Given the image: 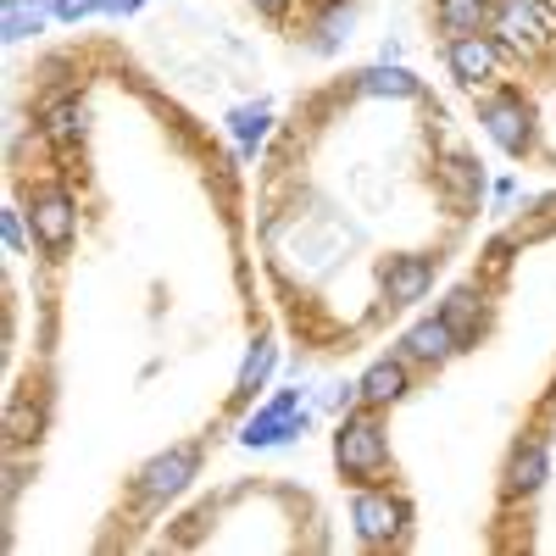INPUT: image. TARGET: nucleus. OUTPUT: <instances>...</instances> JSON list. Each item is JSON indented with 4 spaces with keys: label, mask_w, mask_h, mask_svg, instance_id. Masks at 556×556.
<instances>
[{
    "label": "nucleus",
    "mask_w": 556,
    "mask_h": 556,
    "mask_svg": "<svg viewBox=\"0 0 556 556\" xmlns=\"http://www.w3.org/2000/svg\"><path fill=\"white\" fill-rule=\"evenodd\" d=\"M273 367H278V345H273V340H256V345L245 351V367H240V384H235V395H240V401H251L256 390H267Z\"/></svg>",
    "instance_id": "6ab92c4d"
},
{
    "label": "nucleus",
    "mask_w": 556,
    "mask_h": 556,
    "mask_svg": "<svg viewBox=\"0 0 556 556\" xmlns=\"http://www.w3.org/2000/svg\"><path fill=\"white\" fill-rule=\"evenodd\" d=\"M23 212H28V228H34V245L45 256H62L73 245V235H78V201H73L67 184H34Z\"/></svg>",
    "instance_id": "423d86ee"
},
{
    "label": "nucleus",
    "mask_w": 556,
    "mask_h": 556,
    "mask_svg": "<svg viewBox=\"0 0 556 556\" xmlns=\"http://www.w3.org/2000/svg\"><path fill=\"white\" fill-rule=\"evenodd\" d=\"M462 351H468V345L456 340V329H451L440 312H434V317H417L412 329L401 334V356L417 362V367H445V362L462 356Z\"/></svg>",
    "instance_id": "9b49d317"
},
{
    "label": "nucleus",
    "mask_w": 556,
    "mask_h": 556,
    "mask_svg": "<svg viewBox=\"0 0 556 556\" xmlns=\"http://www.w3.org/2000/svg\"><path fill=\"white\" fill-rule=\"evenodd\" d=\"M106 0H51V17L56 23H84V17H101Z\"/></svg>",
    "instance_id": "4be33fe9"
},
{
    "label": "nucleus",
    "mask_w": 556,
    "mask_h": 556,
    "mask_svg": "<svg viewBox=\"0 0 556 556\" xmlns=\"http://www.w3.org/2000/svg\"><path fill=\"white\" fill-rule=\"evenodd\" d=\"M479 128L490 134V146H495L501 156H513V162L534 156V146H540L534 101L523 96L518 84H495V89H484V96H479Z\"/></svg>",
    "instance_id": "f257e3e1"
},
{
    "label": "nucleus",
    "mask_w": 556,
    "mask_h": 556,
    "mask_svg": "<svg viewBox=\"0 0 556 556\" xmlns=\"http://www.w3.org/2000/svg\"><path fill=\"white\" fill-rule=\"evenodd\" d=\"M23 217H28V212H17V206H7V217H0V235H7V251H12V256L28 251V228H23Z\"/></svg>",
    "instance_id": "5701e85b"
},
{
    "label": "nucleus",
    "mask_w": 556,
    "mask_h": 556,
    "mask_svg": "<svg viewBox=\"0 0 556 556\" xmlns=\"http://www.w3.org/2000/svg\"><path fill=\"white\" fill-rule=\"evenodd\" d=\"M45 17H51V0H7V12H0V34L12 45L45 34Z\"/></svg>",
    "instance_id": "a211bd4d"
},
{
    "label": "nucleus",
    "mask_w": 556,
    "mask_h": 556,
    "mask_svg": "<svg viewBox=\"0 0 556 556\" xmlns=\"http://www.w3.org/2000/svg\"><path fill=\"white\" fill-rule=\"evenodd\" d=\"M440 317L456 329V340H462V345H479L484 323H490V295H484L479 285H456V290L440 301Z\"/></svg>",
    "instance_id": "2eb2a0df"
},
{
    "label": "nucleus",
    "mask_w": 556,
    "mask_h": 556,
    "mask_svg": "<svg viewBox=\"0 0 556 556\" xmlns=\"http://www.w3.org/2000/svg\"><path fill=\"white\" fill-rule=\"evenodd\" d=\"M351 28H356V0H317V12H312V23H306V51H312V56L345 51Z\"/></svg>",
    "instance_id": "ddd939ff"
},
{
    "label": "nucleus",
    "mask_w": 556,
    "mask_h": 556,
    "mask_svg": "<svg viewBox=\"0 0 556 556\" xmlns=\"http://www.w3.org/2000/svg\"><path fill=\"white\" fill-rule=\"evenodd\" d=\"M84 123H89V112H84V101H78V96H56L51 106L39 112V134L51 139L56 151L78 146V139H84Z\"/></svg>",
    "instance_id": "dca6fc26"
},
{
    "label": "nucleus",
    "mask_w": 556,
    "mask_h": 556,
    "mask_svg": "<svg viewBox=\"0 0 556 556\" xmlns=\"http://www.w3.org/2000/svg\"><path fill=\"white\" fill-rule=\"evenodd\" d=\"M434 273H440V256H390L379 273L384 306H417L434 290Z\"/></svg>",
    "instance_id": "9d476101"
},
{
    "label": "nucleus",
    "mask_w": 556,
    "mask_h": 556,
    "mask_svg": "<svg viewBox=\"0 0 556 556\" xmlns=\"http://www.w3.org/2000/svg\"><path fill=\"white\" fill-rule=\"evenodd\" d=\"M445 67L462 89H495L506 73V45L484 28V34H451L445 39Z\"/></svg>",
    "instance_id": "6e6552de"
},
{
    "label": "nucleus",
    "mask_w": 556,
    "mask_h": 556,
    "mask_svg": "<svg viewBox=\"0 0 556 556\" xmlns=\"http://www.w3.org/2000/svg\"><path fill=\"white\" fill-rule=\"evenodd\" d=\"M406 529H412L406 495H395V490H384V484H356V495H351V534H356L362 545H374V551L401 545Z\"/></svg>",
    "instance_id": "20e7f679"
},
{
    "label": "nucleus",
    "mask_w": 556,
    "mask_h": 556,
    "mask_svg": "<svg viewBox=\"0 0 556 556\" xmlns=\"http://www.w3.org/2000/svg\"><path fill=\"white\" fill-rule=\"evenodd\" d=\"M490 7L495 0H434V23L440 34H484L490 28Z\"/></svg>",
    "instance_id": "f3484780"
},
{
    "label": "nucleus",
    "mask_w": 556,
    "mask_h": 556,
    "mask_svg": "<svg viewBox=\"0 0 556 556\" xmlns=\"http://www.w3.org/2000/svg\"><path fill=\"white\" fill-rule=\"evenodd\" d=\"M440 178L451 184V190H462V195H456V206H462V212H473V206L484 201V173H479L468 156H451V162L440 167Z\"/></svg>",
    "instance_id": "aec40b11"
},
{
    "label": "nucleus",
    "mask_w": 556,
    "mask_h": 556,
    "mask_svg": "<svg viewBox=\"0 0 556 556\" xmlns=\"http://www.w3.org/2000/svg\"><path fill=\"white\" fill-rule=\"evenodd\" d=\"M245 7H256L262 17H273V23H278V17H285V12L295 7V0H245Z\"/></svg>",
    "instance_id": "b1692460"
},
{
    "label": "nucleus",
    "mask_w": 556,
    "mask_h": 556,
    "mask_svg": "<svg viewBox=\"0 0 556 556\" xmlns=\"http://www.w3.org/2000/svg\"><path fill=\"white\" fill-rule=\"evenodd\" d=\"M306 424H312V406H306V395H301V390H278L267 406H256V412L245 417L240 445H251V451L290 445V440H301V434H306Z\"/></svg>",
    "instance_id": "0eeeda50"
},
{
    "label": "nucleus",
    "mask_w": 556,
    "mask_h": 556,
    "mask_svg": "<svg viewBox=\"0 0 556 556\" xmlns=\"http://www.w3.org/2000/svg\"><path fill=\"white\" fill-rule=\"evenodd\" d=\"M490 34L506 45V56H545L556 45V7L551 0H495L490 7Z\"/></svg>",
    "instance_id": "7ed1b4c3"
},
{
    "label": "nucleus",
    "mask_w": 556,
    "mask_h": 556,
    "mask_svg": "<svg viewBox=\"0 0 556 556\" xmlns=\"http://www.w3.org/2000/svg\"><path fill=\"white\" fill-rule=\"evenodd\" d=\"M228 128H235V139H240V162H245V156H256V146L267 139L273 112H267V106H240L235 117H228Z\"/></svg>",
    "instance_id": "412c9836"
},
{
    "label": "nucleus",
    "mask_w": 556,
    "mask_h": 556,
    "mask_svg": "<svg viewBox=\"0 0 556 556\" xmlns=\"http://www.w3.org/2000/svg\"><path fill=\"white\" fill-rule=\"evenodd\" d=\"M545 479H551V445H545V434H523L513 445V456H506L501 495L506 501H529V495L545 490Z\"/></svg>",
    "instance_id": "1a4fd4ad"
},
{
    "label": "nucleus",
    "mask_w": 556,
    "mask_h": 556,
    "mask_svg": "<svg viewBox=\"0 0 556 556\" xmlns=\"http://www.w3.org/2000/svg\"><path fill=\"white\" fill-rule=\"evenodd\" d=\"M351 89L356 96H374V101H417L424 96V78H417L412 67H401V62H374V67H362L356 78H351Z\"/></svg>",
    "instance_id": "4468645a"
},
{
    "label": "nucleus",
    "mask_w": 556,
    "mask_h": 556,
    "mask_svg": "<svg viewBox=\"0 0 556 556\" xmlns=\"http://www.w3.org/2000/svg\"><path fill=\"white\" fill-rule=\"evenodd\" d=\"M334 468L351 484H379L390 473V434L374 417V406H356V412L340 417V429H334Z\"/></svg>",
    "instance_id": "f03ea898"
},
{
    "label": "nucleus",
    "mask_w": 556,
    "mask_h": 556,
    "mask_svg": "<svg viewBox=\"0 0 556 556\" xmlns=\"http://www.w3.org/2000/svg\"><path fill=\"white\" fill-rule=\"evenodd\" d=\"M406 390H412V362H406L401 351H395V356H379V362H367L362 379H356V401L374 406V412L406 401Z\"/></svg>",
    "instance_id": "f8f14e48"
},
{
    "label": "nucleus",
    "mask_w": 556,
    "mask_h": 556,
    "mask_svg": "<svg viewBox=\"0 0 556 556\" xmlns=\"http://www.w3.org/2000/svg\"><path fill=\"white\" fill-rule=\"evenodd\" d=\"M195 473H201V445H167L162 456H151L146 468L134 473V495L146 513H162L167 501H178L195 484Z\"/></svg>",
    "instance_id": "39448f33"
}]
</instances>
